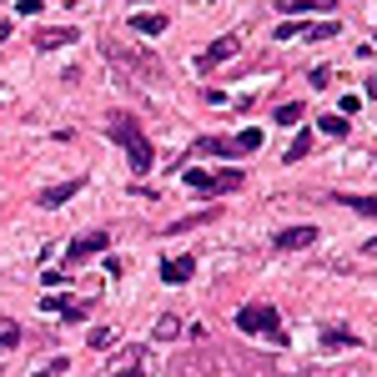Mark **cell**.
Here are the masks:
<instances>
[{"mask_svg": "<svg viewBox=\"0 0 377 377\" xmlns=\"http://www.w3.org/2000/svg\"><path fill=\"white\" fill-rule=\"evenodd\" d=\"M106 136H111V141L126 151V161H131V171H136V176H146V171L156 167V151H151L146 131L136 126V116H116L111 126H106Z\"/></svg>", "mask_w": 377, "mask_h": 377, "instance_id": "cell-1", "label": "cell"}, {"mask_svg": "<svg viewBox=\"0 0 377 377\" xmlns=\"http://www.w3.org/2000/svg\"><path fill=\"white\" fill-rule=\"evenodd\" d=\"M237 327L242 332H266V337H277L282 342V322H277V307H266V302H252L237 312Z\"/></svg>", "mask_w": 377, "mask_h": 377, "instance_id": "cell-2", "label": "cell"}, {"mask_svg": "<svg viewBox=\"0 0 377 377\" xmlns=\"http://www.w3.org/2000/svg\"><path fill=\"white\" fill-rule=\"evenodd\" d=\"M237 56V35H222V40H211L201 56H196V71H217L222 61H232Z\"/></svg>", "mask_w": 377, "mask_h": 377, "instance_id": "cell-3", "label": "cell"}, {"mask_svg": "<svg viewBox=\"0 0 377 377\" xmlns=\"http://www.w3.org/2000/svg\"><path fill=\"white\" fill-rule=\"evenodd\" d=\"M106 247H111V232H91V237H81V242H71V247H66V261H71V266H81L86 257H96V252H106Z\"/></svg>", "mask_w": 377, "mask_h": 377, "instance_id": "cell-4", "label": "cell"}, {"mask_svg": "<svg viewBox=\"0 0 377 377\" xmlns=\"http://www.w3.org/2000/svg\"><path fill=\"white\" fill-rule=\"evenodd\" d=\"M312 242H317V227H287V232L272 237L277 252H302V247H312Z\"/></svg>", "mask_w": 377, "mask_h": 377, "instance_id": "cell-5", "label": "cell"}, {"mask_svg": "<svg viewBox=\"0 0 377 377\" xmlns=\"http://www.w3.org/2000/svg\"><path fill=\"white\" fill-rule=\"evenodd\" d=\"M76 191H86V181H81V176H76V181H61V186H45V191H40L35 201H40L45 211H56V206H66V201H71Z\"/></svg>", "mask_w": 377, "mask_h": 377, "instance_id": "cell-6", "label": "cell"}, {"mask_svg": "<svg viewBox=\"0 0 377 377\" xmlns=\"http://www.w3.org/2000/svg\"><path fill=\"white\" fill-rule=\"evenodd\" d=\"M191 272H196V257H171V261H161V282H167V287H181Z\"/></svg>", "mask_w": 377, "mask_h": 377, "instance_id": "cell-7", "label": "cell"}, {"mask_svg": "<svg viewBox=\"0 0 377 377\" xmlns=\"http://www.w3.org/2000/svg\"><path fill=\"white\" fill-rule=\"evenodd\" d=\"M76 26H56V30H40L35 35V50H61V45H76Z\"/></svg>", "mask_w": 377, "mask_h": 377, "instance_id": "cell-8", "label": "cell"}, {"mask_svg": "<svg viewBox=\"0 0 377 377\" xmlns=\"http://www.w3.org/2000/svg\"><path fill=\"white\" fill-rule=\"evenodd\" d=\"M86 307H91V302H66V297H56V292L40 297V312H56V317H86Z\"/></svg>", "mask_w": 377, "mask_h": 377, "instance_id": "cell-9", "label": "cell"}, {"mask_svg": "<svg viewBox=\"0 0 377 377\" xmlns=\"http://www.w3.org/2000/svg\"><path fill=\"white\" fill-rule=\"evenodd\" d=\"M337 0H277L282 16H307V11H332Z\"/></svg>", "mask_w": 377, "mask_h": 377, "instance_id": "cell-10", "label": "cell"}, {"mask_svg": "<svg viewBox=\"0 0 377 377\" xmlns=\"http://www.w3.org/2000/svg\"><path fill=\"white\" fill-rule=\"evenodd\" d=\"M191 151H211V156H237V146H232V141H222V136H201Z\"/></svg>", "mask_w": 377, "mask_h": 377, "instance_id": "cell-11", "label": "cell"}, {"mask_svg": "<svg viewBox=\"0 0 377 377\" xmlns=\"http://www.w3.org/2000/svg\"><path fill=\"white\" fill-rule=\"evenodd\" d=\"M131 30H136V35H161V30H167V21H161V16H131Z\"/></svg>", "mask_w": 377, "mask_h": 377, "instance_id": "cell-12", "label": "cell"}, {"mask_svg": "<svg viewBox=\"0 0 377 377\" xmlns=\"http://www.w3.org/2000/svg\"><path fill=\"white\" fill-rule=\"evenodd\" d=\"M181 176H186V186H191V191H201V196H211V171H201V167H186Z\"/></svg>", "mask_w": 377, "mask_h": 377, "instance_id": "cell-13", "label": "cell"}, {"mask_svg": "<svg viewBox=\"0 0 377 377\" xmlns=\"http://www.w3.org/2000/svg\"><path fill=\"white\" fill-rule=\"evenodd\" d=\"M322 342H327V347H357V337L342 332V327H322Z\"/></svg>", "mask_w": 377, "mask_h": 377, "instance_id": "cell-14", "label": "cell"}, {"mask_svg": "<svg viewBox=\"0 0 377 377\" xmlns=\"http://www.w3.org/2000/svg\"><path fill=\"white\" fill-rule=\"evenodd\" d=\"M312 151V131H297V141H292V151H282V161H302Z\"/></svg>", "mask_w": 377, "mask_h": 377, "instance_id": "cell-15", "label": "cell"}, {"mask_svg": "<svg viewBox=\"0 0 377 377\" xmlns=\"http://www.w3.org/2000/svg\"><path fill=\"white\" fill-rule=\"evenodd\" d=\"M337 30H342L337 21H312V26H307V35H312V40H332Z\"/></svg>", "mask_w": 377, "mask_h": 377, "instance_id": "cell-16", "label": "cell"}, {"mask_svg": "<svg viewBox=\"0 0 377 377\" xmlns=\"http://www.w3.org/2000/svg\"><path fill=\"white\" fill-rule=\"evenodd\" d=\"M242 186V171H217L211 176V191H237Z\"/></svg>", "mask_w": 377, "mask_h": 377, "instance_id": "cell-17", "label": "cell"}, {"mask_svg": "<svg viewBox=\"0 0 377 377\" xmlns=\"http://www.w3.org/2000/svg\"><path fill=\"white\" fill-rule=\"evenodd\" d=\"M297 121H302V106H297V101L277 106V126H297Z\"/></svg>", "mask_w": 377, "mask_h": 377, "instance_id": "cell-18", "label": "cell"}, {"mask_svg": "<svg viewBox=\"0 0 377 377\" xmlns=\"http://www.w3.org/2000/svg\"><path fill=\"white\" fill-rule=\"evenodd\" d=\"M317 131H322V136H347V121H342V116H322Z\"/></svg>", "mask_w": 377, "mask_h": 377, "instance_id": "cell-19", "label": "cell"}, {"mask_svg": "<svg viewBox=\"0 0 377 377\" xmlns=\"http://www.w3.org/2000/svg\"><path fill=\"white\" fill-rule=\"evenodd\" d=\"M176 332H181V317H161V322H156V337H161V342H171Z\"/></svg>", "mask_w": 377, "mask_h": 377, "instance_id": "cell-20", "label": "cell"}, {"mask_svg": "<svg viewBox=\"0 0 377 377\" xmlns=\"http://www.w3.org/2000/svg\"><path fill=\"white\" fill-rule=\"evenodd\" d=\"M232 146H237V151H257V146H261V131H257V126H247V131H242Z\"/></svg>", "mask_w": 377, "mask_h": 377, "instance_id": "cell-21", "label": "cell"}, {"mask_svg": "<svg viewBox=\"0 0 377 377\" xmlns=\"http://www.w3.org/2000/svg\"><path fill=\"white\" fill-rule=\"evenodd\" d=\"M307 81H312V91H327V86H332V66H317V71H307Z\"/></svg>", "mask_w": 377, "mask_h": 377, "instance_id": "cell-22", "label": "cell"}, {"mask_svg": "<svg viewBox=\"0 0 377 377\" xmlns=\"http://www.w3.org/2000/svg\"><path fill=\"white\" fill-rule=\"evenodd\" d=\"M21 342V327H16V322H6V317H0V347H16Z\"/></svg>", "mask_w": 377, "mask_h": 377, "instance_id": "cell-23", "label": "cell"}, {"mask_svg": "<svg viewBox=\"0 0 377 377\" xmlns=\"http://www.w3.org/2000/svg\"><path fill=\"white\" fill-rule=\"evenodd\" d=\"M66 367H71V362H66V357H50V362H45V367H35V377H61V372H66Z\"/></svg>", "mask_w": 377, "mask_h": 377, "instance_id": "cell-24", "label": "cell"}, {"mask_svg": "<svg viewBox=\"0 0 377 377\" xmlns=\"http://www.w3.org/2000/svg\"><path fill=\"white\" fill-rule=\"evenodd\" d=\"M342 201H347V206H357V211H362V217H372V206H377L372 196H342Z\"/></svg>", "mask_w": 377, "mask_h": 377, "instance_id": "cell-25", "label": "cell"}, {"mask_svg": "<svg viewBox=\"0 0 377 377\" xmlns=\"http://www.w3.org/2000/svg\"><path fill=\"white\" fill-rule=\"evenodd\" d=\"M337 111H342V121H347V116H357V111H362V101H357V96H342Z\"/></svg>", "mask_w": 377, "mask_h": 377, "instance_id": "cell-26", "label": "cell"}, {"mask_svg": "<svg viewBox=\"0 0 377 377\" xmlns=\"http://www.w3.org/2000/svg\"><path fill=\"white\" fill-rule=\"evenodd\" d=\"M211 217H217V211H201V217H191V222H176L171 232H196V222H211Z\"/></svg>", "mask_w": 377, "mask_h": 377, "instance_id": "cell-27", "label": "cell"}, {"mask_svg": "<svg viewBox=\"0 0 377 377\" xmlns=\"http://www.w3.org/2000/svg\"><path fill=\"white\" fill-rule=\"evenodd\" d=\"M111 337H116L111 327H96V332H91V347H111Z\"/></svg>", "mask_w": 377, "mask_h": 377, "instance_id": "cell-28", "label": "cell"}, {"mask_svg": "<svg viewBox=\"0 0 377 377\" xmlns=\"http://www.w3.org/2000/svg\"><path fill=\"white\" fill-rule=\"evenodd\" d=\"M302 30H307V26H292V21H282V26H277V40H292V35H302Z\"/></svg>", "mask_w": 377, "mask_h": 377, "instance_id": "cell-29", "label": "cell"}, {"mask_svg": "<svg viewBox=\"0 0 377 377\" xmlns=\"http://www.w3.org/2000/svg\"><path fill=\"white\" fill-rule=\"evenodd\" d=\"M61 282H66V272H40V287H50V292H56Z\"/></svg>", "mask_w": 377, "mask_h": 377, "instance_id": "cell-30", "label": "cell"}, {"mask_svg": "<svg viewBox=\"0 0 377 377\" xmlns=\"http://www.w3.org/2000/svg\"><path fill=\"white\" fill-rule=\"evenodd\" d=\"M16 11L21 16H40V0H16Z\"/></svg>", "mask_w": 377, "mask_h": 377, "instance_id": "cell-31", "label": "cell"}, {"mask_svg": "<svg viewBox=\"0 0 377 377\" xmlns=\"http://www.w3.org/2000/svg\"><path fill=\"white\" fill-rule=\"evenodd\" d=\"M6 35H11V26H6V21H0V40H6Z\"/></svg>", "mask_w": 377, "mask_h": 377, "instance_id": "cell-32", "label": "cell"}, {"mask_svg": "<svg viewBox=\"0 0 377 377\" xmlns=\"http://www.w3.org/2000/svg\"><path fill=\"white\" fill-rule=\"evenodd\" d=\"M116 377H136V367H126V372H116Z\"/></svg>", "mask_w": 377, "mask_h": 377, "instance_id": "cell-33", "label": "cell"}]
</instances>
